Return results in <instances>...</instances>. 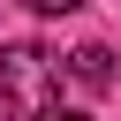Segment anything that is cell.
Segmentation results:
<instances>
[{
    "label": "cell",
    "instance_id": "cell-4",
    "mask_svg": "<svg viewBox=\"0 0 121 121\" xmlns=\"http://www.w3.org/2000/svg\"><path fill=\"white\" fill-rule=\"evenodd\" d=\"M53 121H91V113H76V106H60V113H53Z\"/></svg>",
    "mask_w": 121,
    "mask_h": 121
},
{
    "label": "cell",
    "instance_id": "cell-2",
    "mask_svg": "<svg viewBox=\"0 0 121 121\" xmlns=\"http://www.w3.org/2000/svg\"><path fill=\"white\" fill-rule=\"evenodd\" d=\"M68 76H76L83 91H113V53H106V45H76V53H68Z\"/></svg>",
    "mask_w": 121,
    "mask_h": 121
},
{
    "label": "cell",
    "instance_id": "cell-3",
    "mask_svg": "<svg viewBox=\"0 0 121 121\" xmlns=\"http://www.w3.org/2000/svg\"><path fill=\"white\" fill-rule=\"evenodd\" d=\"M23 8H30V15H76L83 0H23Z\"/></svg>",
    "mask_w": 121,
    "mask_h": 121
},
{
    "label": "cell",
    "instance_id": "cell-1",
    "mask_svg": "<svg viewBox=\"0 0 121 121\" xmlns=\"http://www.w3.org/2000/svg\"><path fill=\"white\" fill-rule=\"evenodd\" d=\"M0 113L8 121H53L60 113V60L45 45H0Z\"/></svg>",
    "mask_w": 121,
    "mask_h": 121
}]
</instances>
